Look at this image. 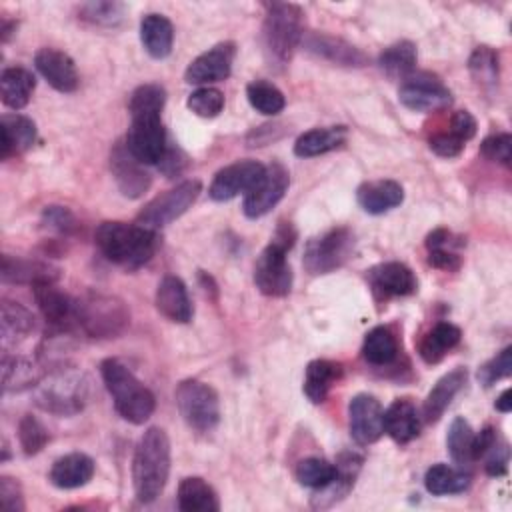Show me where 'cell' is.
Returning <instances> with one entry per match:
<instances>
[{
  "label": "cell",
  "mask_w": 512,
  "mask_h": 512,
  "mask_svg": "<svg viewBox=\"0 0 512 512\" xmlns=\"http://www.w3.org/2000/svg\"><path fill=\"white\" fill-rule=\"evenodd\" d=\"M94 240L98 250L114 264L136 270L150 262L158 248V232L146 228L142 224H126L120 220H106L102 222L96 232Z\"/></svg>",
  "instance_id": "6da1fadb"
},
{
  "label": "cell",
  "mask_w": 512,
  "mask_h": 512,
  "mask_svg": "<svg viewBox=\"0 0 512 512\" xmlns=\"http://www.w3.org/2000/svg\"><path fill=\"white\" fill-rule=\"evenodd\" d=\"M170 474V438L152 426L148 428L134 450L132 458V484L134 494L142 504L154 502L166 488Z\"/></svg>",
  "instance_id": "7a4b0ae2"
},
{
  "label": "cell",
  "mask_w": 512,
  "mask_h": 512,
  "mask_svg": "<svg viewBox=\"0 0 512 512\" xmlns=\"http://www.w3.org/2000/svg\"><path fill=\"white\" fill-rule=\"evenodd\" d=\"M100 374L106 390L112 396L116 412L130 424H144L156 408L154 394L116 358H106L100 364Z\"/></svg>",
  "instance_id": "3957f363"
},
{
  "label": "cell",
  "mask_w": 512,
  "mask_h": 512,
  "mask_svg": "<svg viewBox=\"0 0 512 512\" xmlns=\"http://www.w3.org/2000/svg\"><path fill=\"white\" fill-rule=\"evenodd\" d=\"M88 390L90 382L86 374L64 364L46 372L36 386L34 402L38 408L54 416H74L86 406Z\"/></svg>",
  "instance_id": "277c9868"
},
{
  "label": "cell",
  "mask_w": 512,
  "mask_h": 512,
  "mask_svg": "<svg viewBox=\"0 0 512 512\" xmlns=\"http://www.w3.org/2000/svg\"><path fill=\"white\" fill-rule=\"evenodd\" d=\"M296 230L290 222H280L270 244L260 252L254 264V284L270 298H282L292 288V268L288 264V250L294 246Z\"/></svg>",
  "instance_id": "5b68a950"
},
{
  "label": "cell",
  "mask_w": 512,
  "mask_h": 512,
  "mask_svg": "<svg viewBox=\"0 0 512 512\" xmlns=\"http://www.w3.org/2000/svg\"><path fill=\"white\" fill-rule=\"evenodd\" d=\"M128 326L130 310L120 298L100 292H88L76 298V328L88 338H118Z\"/></svg>",
  "instance_id": "8992f818"
},
{
  "label": "cell",
  "mask_w": 512,
  "mask_h": 512,
  "mask_svg": "<svg viewBox=\"0 0 512 512\" xmlns=\"http://www.w3.org/2000/svg\"><path fill=\"white\" fill-rule=\"evenodd\" d=\"M262 36L270 60L276 64H286L304 38L302 10L296 4H266Z\"/></svg>",
  "instance_id": "52a82bcc"
},
{
  "label": "cell",
  "mask_w": 512,
  "mask_h": 512,
  "mask_svg": "<svg viewBox=\"0 0 512 512\" xmlns=\"http://www.w3.org/2000/svg\"><path fill=\"white\" fill-rule=\"evenodd\" d=\"M178 412L190 430L210 434L220 422V400L216 390L200 380L188 378L176 386L174 392Z\"/></svg>",
  "instance_id": "ba28073f"
},
{
  "label": "cell",
  "mask_w": 512,
  "mask_h": 512,
  "mask_svg": "<svg viewBox=\"0 0 512 512\" xmlns=\"http://www.w3.org/2000/svg\"><path fill=\"white\" fill-rule=\"evenodd\" d=\"M354 252V234L346 226L330 228L306 242L302 264L304 268L318 276L328 274L344 266Z\"/></svg>",
  "instance_id": "9c48e42d"
},
{
  "label": "cell",
  "mask_w": 512,
  "mask_h": 512,
  "mask_svg": "<svg viewBox=\"0 0 512 512\" xmlns=\"http://www.w3.org/2000/svg\"><path fill=\"white\" fill-rule=\"evenodd\" d=\"M200 192H202L200 180L196 178L184 180L174 188L166 190L164 194H158L148 204H144V208L136 216V222L152 230L164 228L170 222L178 220L184 212H188V208H192Z\"/></svg>",
  "instance_id": "30bf717a"
},
{
  "label": "cell",
  "mask_w": 512,
  "mask_h": 512,
  "mask_svg": "<svg viewBox=\"0 0 512 512\" xmlns=\"http://www.w3.org/2000/svg\"><path fill=\"white\" fill-rule=\"evenodd\" d=\"M124 142L142 164L158 166L168 148V136L162 124V114L130 116V128Z\"/></svg>",
  "instance_id": "8fae6325"
},
{
  "label": "cell",
  "mask_w": 512,
  "mask_h": 512,
  "mask_svg": "<svg viewBox=\"0 0 512 512\" xmlns=\"http://www.w3.org/2000/svg\"><path fill=\"white\" fill-rule=\"evenodd\" d=\"M398 100L414 112H436L452 104V92L428 72H414L402 80Z\"/></svg>",
  "instance_id": "7c38bea8"
},
{
  "label": "cell",
  "mask_w": 512,
  "mask_h": 512,
  "mask_svg": "<svg viewBox=\"0 0 512 512\" xmlns=\"http://www.w3.org/2000/svg\"><path fill=\"white\" fill-rule=\"evenodd\" d=\"M288 184H290V176L282 164L272 162L270 166H266L260 180L244 194V202H242L244 214L252 220L266 216L284 198Z\"/></svg>",
  "instance_id": "4fadbf2b"
},
{
  "label": "cell",
  "mask_w": 512,
  "mask_h": 512,
  "mask_svg": "<svg viewBox=\"0 0 512 512\" xmlns=\"http://www.w3.org/2000/svg\"><path fill=\"white\" fill-rule=\"evenodd\" d=\"M264 170L266 166L256 160L232 162L216 172V176L210 182L208 196L214 202H228L238 194H246L260 180Z\"/></svg>",
  "instance_id": "5bb4252c"
},
{
  "label": "cell",
  "mask_w": 512,
  "mask_h": 512,
  "mask_svg": "<svg viewBox=\"0 0 512 512\" xmlns=\"http://www.w3.org/2000/svg\"><path fill=\"white\" fill-rule=\"evenodd\" d=\"M34 300L52 330L72 332L76 328V298L56 286V282H40L32 286Z\"/></svg>",
  "instance_id": "9a60e30c"
},
{
  "label": "cell",
  "mask_w": 512,
  "mask_h": 512,
  "mask_svg": "<svg viewBox=\"0 0 512 512\" xmlns=\"http://www.w3.org/2000/svg\"><path fill=\"white\" fill-rule=\"evenodd\" d=\"M110 170L116 186L126 198H140L152 184L146 164H142L122 140H118L110 150Z\"/></svg>",
  "instance_id": "2e32d148"
},
{
  "label": "cell",
  "mask_w": 512,
  "mask_h": 512,
  "mask_svg": "<svg viewBox=\"0 0 512 512\" xmlns=\"http://www.w3.org/2000/svg\"><path fill=\"white\" fill-rule=\"evenodd\" d=\"M236 56V44L234 42H220L196 56L186 72L184 80L188 84L196 86H208L212 82H222L230 76L232 72V62Z\"/></svg>",
  "instance_id": "e0dca14e"
},
{
  "label": "cell",
  "mask_w": 512,
  "mask_h": 512,
  "mask_svg": "<svg viewBox=\"0 0 512 512\" xmlns=\"http://www.w3.org/2000/svg\"><path fill=\"white\" fill-rule=\"evenodd\" d=\"M384 410L372 394H356L348 402V428L356 444H374L384 434Z\"/></svg>",
  "instance_id": "ac0fdd59"
},
{
  "label": "cell",
  "mask_w": 512,
  "mask_h": 512,
  "mask_svg": "<svg viewBox=\"0 0 512 512\" xmlns=\"http://www.w3.org/2000/svg\"><path fill=\"white\" fill-rule=\"evenodd\" d=\"M34 66L42 74V78L58 92L70 94L80 84L74 60L62 50L40 48L34 56Z\"/></svg>",
  "instance_id": "d6986e66"
},
{
  "label": "cell",
  "mask_w": 512,
  "mask_h": 512,
  "mask_svg": "<svg viewBox=\"0 0 512 512\" xmlns=\"http://www.w3.org/2000/svg\"><path fill=\"white\" fill-rule=\"evenodd\" d=\"M362 466V458L354 452H344L340 454V458L336 460V476L332 482H328L326 486L318 488L312 498H310V506L312 508H330L336 502L344 500L346 494L354 488L356 476L360 472Z\"/></svg>",
  "instance_id": "ffe728a7"
},
{
  "label": "cell",
  "mask_w": 512,
  "mask_h": 512,
  "mask_svg": "<svg viewBox=\"0 0 512 512\" xmlns=\"http://www.w3.org/2000/svg\"><path fill=\"white\" fill-rule=\"evenodd\" d=\"M372 290L380 298L392 296H410L416 292L418 282L414 272L402 262H382L368 272Z\"/></svg>",
  "instance_id": "44dd1931"
},
{
  "label": "cell",
  "mask_w": 512,
  "mask_h": 512,
  "mask_svg": "<svg viewBox=\"0 0 512 512\" xmlns=\"http://www.w3.org/2000/svg\"><path fill=\"white\" fill-rule=\"evenodd\" d=\"M156 310L176 324H188L192 320V302L186 284L178 276H164L156 288Z\"/></svg>",
  "instance_id": "7402d4cb"
},
{
  "label": "cell",
  "mask_w": 512,
  "mask_h": 512,
  "mask_svg": "<svg viewBox=\"0 0 512 512\" xmlns=\"http://www.w3.org/2000/svg\"><path fill=\"white\" fill-rule=\"evenodd\" d=\"M2 282L6 284H40V282H56L60 278V270L50 262L30 260L20 256H2Z\"/></svg>",
  "instance_id": "603a6c76"
},
{
  "label": "cell",
  "mask_w": 512,
  "mask_h": 512,
  "mask_svg": "<svg viewBox=\"0 0 512 512\" xmlns=\"http://www.w3.org/2000/svg\"><path fill=\"white\" fill-rule=\"evenodd\" d=\"M384 432L398 444L412 442L422 428V414L408 398L394 400L384 410Z\"/></svg>",
  "instance_id": "cb8c5ba5"
},
{
  "label": "cell",
  "mask_w": 512,
  "mask_h": 512,
  "mask_svg": "<svg viewBox=\"0 0 512 512\" xmlns=\"http://www.w3.org/2000/svg\"><path fill=\"white\" fill-rule=\"evenodd\" d=\"M44 364L36 358H24V356H10L6 350L2 352V388L4 392H22L28 388H34L40 384V380L46 376Z\"/></svg>",
  "instance_id": "d4e9b609"
},
{
  "label": "cell",
  "mask_w": 512,
  "mask_h": 512,
  "mask_svg": "<svg viewBox=\"0 0 512 512\" xmlns=\"http://www.w3.org/2000/svg\"><path fill=\"white\" fill-rule=\"evenodd\" d=\"M466 380H468V372L462 366L446 372L434 384V388L428 392V396L424 400V406H422V420L428 422V424L438 422L444 416L450 402L454 400V396L462 390Z\"/></svg>",
  "instance_id": "484cf974"
},
{
  "label": "cell",
  "mask_w": 512,
  "mask_h": 512,
  "mask_svg": "<svg viewBox=\"0 0 512 512\" xmlns=\"http://www.w3.org/2000/svg\"><path fill=\"white\" fill-rule=\"evenodd\" d=\"M94 476V460L82 452L60 456L48 474V480L60 490H74L86 486Z\"/></svg>",
  "instance_id": "4316f807"
},
{
  "label": "cell",
  "mask_w": 512,
  "mask_h": 512,
  "mask_svg": "<svg viewBox=\"0 0 512 512\" xmlns=\"http://www.w3.org/2000/svg\"><path fill=\"white\" fill-rule=\"evenodd\" d=\"M356 200L364 212L378 216L404 202V188L396 180H372L358 186Z\"/></svg>",
  "instance_id": "83f0119b"
},
{
  "label": "cell",
  "mask_w": 512,
  "mask_h": 512,
  "mask_svg": "<svg viewBox=\"0 0 512 512\" xmlns=\"http://www.w3.org/2000/svg\"><path fill=\"white\" fill-rule=\"evenodd\" d=\"M304 46L314 56L324 58L338 66H364L368 60L366 54L356 46L328 34H310L304 40Z\"/></svg>",
  "instance_id": "f1b7e54d"
},
{
  "label": "cell",
  "mask_w": 512,
  "mask_h": 512,
  "mask_svg": "<svg viewBox=\"0 0 512 512\" xmlns=\"http://www.w3.org/2000/svg\"><path fill=\"white\" fill-rule=\"evenodd\" d=\"M0 132H2V160L18 156L32 148L36 142V124L18 112L4 114L0 118Z\"/></svg>",
  "instance_id": "f546056e"
},
{
  "label": "cell",
  "mask_w": 512,
  "mask_h": 512,
  "mask_svg": "<svg viewBox=\"0 0 512 512\" xmlns=\"http://www.w3.org/2000/svg\"><path fill=\"white\" fill-rule=\"evenodd\" d=\"M34 328H36V320L28 308L12 300H2L0 336H2L4 350H8V346H16L18 342L26 340L34 332Z\"/></svg>",
  "instance_id": "4dcf8cb0"
},
{
  "label": "cell",
  "mask_w": 512,
  "mask_h": 512,
  "mask_svg": "<svg viewBox=\"0 0 512 512\" xmlns=\"http://www.w3.org/2000/svg\"><path fill=\"white\" fill-rule=\"evenodd\" d=\"M140 42L144 50L156 58L162 60L172 52L174 44V26L164 14H146L140 20Z\"/></svg>",
  "instance_id": "1f68e13d"
},
{
  "label": "cell",
  "mask_w": 512,
  "mask_h": 512,
  "mask_svg": "<svg viewBox=\"0 0 512 512\" xmlns=\"http://www.w3.org/2000/svg\"><path fill=\"white\" fill-rule=\"evenodd\" d=\"M346 138H348L346 126L312 128L296 138L294 154L298 158H314L340 148L346 142Z\"/></svg>",
  "instance_id": "d6a6232c"
},
{
  "label": "cell",
  "mask_w": 512,
  "mask_h": 512,
  "mask_svg": "<svg viewBox=\"0 0 512 512\" xmlns=\"http://www.w3.org/2000/svg\"><path fill=\"white\" fill-rule=\"evenodd\" d=\"M342 366L332 360H312L304 372L302 390L312 404H320L328 398L332 386L340 380Z\"/></svg>",
  "instance_id": "836d02e7"
},
{
  "label": "cell",
  "mask_w": 512,
  "mask_h": 512,
  "mask_svg": "<svg viewBox=\"0 0 512 512\" xmlns=\"http://www.w3.org/2000/svg\"><path fill=\"white\" fill-rule=\"evenodd\" d=\"M36 88V78L30 70L22 66L4 68L0 74V96L4 106L12 110H22Z\"/></svg>",
  "instance_id": "e575fe53"
},
{
  "label": "cell",
  "mask_w": 512,
  "mask_h": 512,
  "mask_svg": "<svg viewBox=\"0 0 512 512\" xmlns=\"http://www.w3.org/2000/svg\"><path fill=\"white\" fill-rule=\"evenodd\" d=\"M462 332L452 322H436L420 340L418 354L426 364H438L454 346H458Z\"/></svg>",
  "instance_id": "d590c367"
},
{
  "label": "cell",
  "mask_w": 512,
  "mask_h": 512,
  "mask_svg": "<svg viewBox=\"0 0 512 512\" xmlns=\"http://www.w3.org/2000/svg\"><path fill=\"white\" fill-rule=\"evenodd\" d=\"M178 508L182 512H216L220 502L204 478L188 476L178 484Z\"/></svg>",
  "instance_id": "8d00e7d4"
},
{
  "label": "cell",
  "mask_w": 512,
  "mask_h": 512,
  "mask_svg": "<svg viewBox=\"0 0 512 512\" xmlns=\"http://www.w3.org/2000/svg\"><path fill=\"white\" fill-rule=\"evenodd\" d=\"M416 58V46L408 40H400L382 50L378 56V66L388 78L406 80L416 70Z\"/></svg>",
  "instance_id": "74e56055"
},
{
  "label": "cell",
  "mask_w": 512,
  "mask_h": 512,
  "mask_svg": "<svg viewBox=\"0 0 512 512\" xmlns=\"http://www.w3.org/2000/svg\"><path fill=\"white\" fill-rule=\"evenodd\" d=\"M362 358L372 366H390L398 358V340L388 326H374L362 342Z\"/></svg>",
  "instance_id": "f35d334b"
},
{
  "label": "cell",
  "mask_w": 512,
  "mask_h": 512,
  "mask_svg": "<svg viewBox=\"0 0 512 512\" xmlns=\"http://www.w3.org/2000/svg\"><path fill=\"white\" fill-rule=\"evenodd\" d=\"M424 486L434 496L460 494L470 486V476L448 464H434L424 474Z\"/></svg>",
  "instance_id": "ab89813d"
},
{
  "label": "cell",
  "mask_w": 512,
  "mask_h": 512,
  "mask_svg": "<svg viewBox=\"0 0 512 512\" xmlns=\"http://www.w3.org/2000/svg\"><path fill=\"white\" fill-rule=\"evenodd\" d=\"M468 68L474 82L484 92H492L496 88L500 66H498V54L490 46H478L468 60Z\"/></svg>",
  "instance_id": "60d3db41"
},
{
  "label": "cell",
  "mask_w": 512,
  "mask_h": 512,
  "mask_svg": "<svg viewBox=\"0 0 512 512\" xmlns=\"http://www.w3.org/2000/svg\"><path fill=\"white\" fill-rule=\"evenodd\" d=\"M246 98L250 106L264 116H276L286 106V98L280 92V88H276L272 82H266V80L250 82L246 86Z\"/></svg>",
  "instance_id": "b9f144b4"
},
{
  "label": "cell",
  "mask_w": 512,
  "mask_h": 512,
  "mask_svg": "<svg viewBox=\"0 0 512 512\" xmlns=\"http://www.w3.org/2000/svg\"><path fill=\"white\" fill-rule=\"evenodd\" d=\"M472 444H474V430L462 416H456L448 428L446 436V448L450 458L458 464H470L474 460L472 456Z\"/></svg>",
  "instance_id": "7bdbcfd3"
},
{
  "label": "cell",
  "mask_w": 512,
  "mask_h": 512,
  "mask_svg": "<svg viewBox=\"0 0 512 512\" xmlns=\"http://www.w3.org/2000/svg\"><path fill=\"white\" fill-rule=\"evenodd\" d=\"M294 476H296L298 484H302L306 488H312V490H318V488H322V486H326L328 482L334 480L336 464L328 462L326 458L310 456V458H304L296 464Z\"/></svg>",
  "instance_id": "ee69618b"
},
{
  "label": "cell",
  "mask_w": 512,
  "mask_h": 512,
  "mask_svg": "<svg viewBox=\"0 0 512 512\" xmlns=\"http://www.w3.org/2000/svg\"><path fill=\"white\" fill-rule=\"evenodd\" d=\"M166 104V90L160 84H142L138 86L128 100L130 116L138 114H162Z\"/></svg>",
  "instance_id": "f6af8a7d"
},
{
  "label": "cell",
  "mask_w": 512,
  "mask_h": 512,
  "mask_svg": "<svg viewBox=\"0 0 512 512\" xmlns=\"http://www.w3.org/2000/svg\"><path fill=\"white\" fill-rule=\"evenodd\" d=\"M18 440H20L24 454L34 456L48 444L50 434L36 416L24 414L22 420L18 422Z\"/></svg>",
  "instance_id": "bcb514c9"
},
{
  "label": "cell",
  "mask_w": 512,
  "mask_h": 512,
  "mask_svg": "<svg viewBox=\"0 0 512 512\" xmlns=\"http://www.w3.org/2000/svg\"><path fill=\"white\" fill-rule=\"evenodd\" d=\"M80 18L96 24L114 28L124 20V4L120 2H88L80 6Z\"/></svg>",
  "instance_id": "7dc6e473"
},
{
  "label": "cell",
  "mask_w": 512,
  "mask_h": 512,
  "mask_svg": "<svg viewBox=\"0 0 512 512\" xmlns=\"http://www.w3.org/2000/svg\"><path fill=\"white\" fill-rule=\"evenodd\" d=\"M186 106L190 112H194L200 118H214L224 108V94L218 88L200 86L188 96Z\"/></svg>",
  "instance_id": "c3c4849f"
},
{
  "label": "cell",
  "mask_w": 512,
  "mask_h": 512,
  "mask_svg": "<svg viewBox=\"0 0 512 512\" xmlns=\"http://www.w3.org/2000/svg\"><path fill=\"white\" fill-rule=\"evenodd\" d=\"M42 226L58 236H72L78 230L76 216L66 206H46L42 212Z\"/></svg>",
  "instance_id": "681fc988"
},
{
  "label": "cell",
  "mask_w": 512,
  "mask_h": 512,
  "mask_svg": "<svg viewBox=\"0 0 512 512\" xmlns=\"http://www.w3.org/2000/svg\"><path fill=\"white\" fill-rule=\"evenodd\" d=\"M512 374V346H506L500 350L494 358H490L486 364L480 366L478 370V380L486 388L496 384L502 378H508Z\"/></svg>",
  "instance_id": "f907efd6"
},
{
  "label": "cell",
  "mask_w": 512,
  "mask_h": 512,
  "mask_svg": "<svg viewBox=\"0 0 512 512\" xmlns=\"http://www.w3.org/2000/svg\"><path fill=\"white\" fill-rule=\"evenodd\" d=\"M480 152L484 158L498 162L502 166H510L512 160V136L506 132L486 136L480 144Z\"/></svg>",
  "instance_id": "816d5d0a"
},
{
  "label": "cell",
  "mask_w": 512,
  "mask_h": 512,
  "mask_svg": "<svg viewBox=\"0 0 512 512\" xmlns=\"http://www.w3.org/2000/svg\"><path fill=\"white\" fill-rule=\"evenodd\" d=\"M0 502H2V508L8 512H24L26 510L24 492L16 478H10V476L0 478Z\"/></svg>",
  "instance_id": "f5cc1de1"
},
{
  "label": "cell",
  "mask_w": 512,
  "mask_h": 512,
  "mask_svg": "<svg viewBox=\"0 0 512 512\" xmlns=\"http://www.w3.org/2000/svg\"><path fill=\"white\" fill-rule=\"evenodd\" d=\"M482 458H486V462H484L486 474H490V476L506 474V468H508V446H506V442L496 438L494 444L486 450V454Z\"/></svg>",
  "instance_id": "db71d44e"
},
{
  "label": "cell",
  "mask_w": 512,
  "mask_h": 512,
  "mask_svg": "<svg viewBox=\"0 0 512 512\" xmlns=\"http://www.w3.org/2000/svg\"><path fill=\"white\" fill-rule=\"evenodd\" d=\"M428 146L434 154L442 156V158H454L462 152V148L466 146L460 138H456L452 132H438L428 140Z\"/></svg>",
  "instance_id": "11a10c76"
},
{
  "label": "cell",
  "mask_w": 512,
  "mask_h": 512,
  "mask_svg": "<svg viewBox=\"0 0 512 512\" xmlns=\"http://www.w3.org/2000/svg\"><path fill=\"white\" fill-rule=\"evenodd\" d=\"M476 128H478L476 118L468 110H458L450 118L448 132H452L456 138H460L466 144L476 134Z\"/></svg>",
  "instance_id": "9f6ffc18"
},
{
  "label": "cell",
  "mask_w": 512,
  "mask_h": 512,
  "mask_svg": "<svg viewBox=\"0 0 512 512\" xmlns=\"http://www.w3.org/2000/svg\"><path fill=\"white\" fill-rule=\"evenodd\" d=\"M428 264L438 270L454 272L460 268V256L456 248H436V250H428Z\"/></svg>",
  "instance_id": "6f0895ef"
},
{
  "label": "cell",
  "mask_w": 512,
  "mask_h": 512,
  "mask_svg": "<svg viewBox=\"0 0 512 512\" xmlns=\"http://www.w3.org/2000/svg\"><path fill=\"white\" fill-rule=\"evenodd\" d=\"M184 166H186V156L182 154V150H180L178 146H170V144H168L166 154H164V158L160 160L158 168H160L168 178H174L176 174H180V172L184 170Z\"/></svg>",
  "instance_id": "680465c9"
},
{
  "label": "cell",
  "mask_w": 512,
  "mask_h": 512,
  "mask_svg": "<svg viewBox=\"0 0 512 512\" xmlns=\"http://www.w3.org/2000/svg\"><path fill=\"white\" fill-rule=\"evenodd\" d=\"M494 406H496V410H500V412H504V414L512 410V392H510V388L502 390V394L496 398Z\"/></svg>",
  "instance_id": "91938a15"
},
{
  "label": "cell",
  "mask_w": 512,
  "mask_h": 512,
  "mask_svg": "<svg viewBox=\"0 0 512 512\" xmlns=\"http://www.w3.org/2000/svg\"><path fill=\"white\" fill-rule=\"evenodd\" d=\"M16 26H18L16 20L2 18V22H0V38H2V42H8V40H10V36L16 32Z\"/></svg>",
  "instance_id": "94428289"
}]
</instances>
